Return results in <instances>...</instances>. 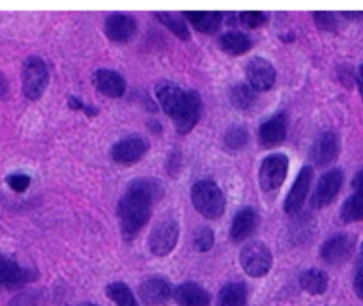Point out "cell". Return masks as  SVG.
Segmentation results:
<instances>
[{
	"label": "cell",
	"instance_id": "obj_1",
	"mask_svg": "<svg viewBox=\"0 0 363 306\" xmlns=\"http://www.w3.org/2000/svg\"><path fill=\"white\" fill-rule=\"evenodd\" d=\"M163 195V186L156 179H135L117 205L121 234L124 239H133L147 225L151 208Z\"/></svg>",
	"mask_w": 363,
	"mask_h": 306
},
{
	"label": "cell",
	"instance_id": "obj_2",
	"mask_svg": "<svg viewBox=\"0 0 363 306\" xmlns=\"http://www.w3.org/2000/svg\"><path fill=\"white\" fill-rule=\"evenodd\" d=\"M191 204L209 220H216L225 211V197L215 181L202 179L191 186Z\"/></svg>",
	"mask_w": 363,
	"mask_h": 306
},
{
	"label": "cell",
	"instance_id": "obj_3",
	"mask_svg": "<svg viewBox=\"0 0 363 306\" xmlns=\"http://www.w3.org/2000/svg\"><path fill=\"white\" fill-rule=\"evenodd\" d=\"M48 67L41 57H28L21 67V91L30 101L41 98L48 87Z\"/></svg>",
	"mask_w": 363,
	"mask_h": 306
},
{
	"label": "cell",
	"instance_id": "obj_4",
	"mask_svg": "<svg viewBox=\"0 0 363 306\" xmlns=\"http://www.w3.org/2000/svg\"><path fill=\"white\" fill-rule=\"evenodd\" d=\"M240 261L248 276H252V278H261V276L268 275L269 269H272L273 255L266 244L248 243L241 250Z\"/></svg>",
	"mask_w": 363,
	"mask_h": 306
},
{
	"label": "cell",
	"instance_id": "obj_5",
	"mask_svg": "<svg viewBox=\"0 0 363 306\" xmlns=\"http://www.w3.org/2000/svg\"><path fill=\"white\" fill-rule=\"evenodd\" d=\"M289 170V158L286 154H272L261 163L259 183L264 191H275L282 186Z\"/></svg>",
	"mask_w": 363,
	"mask_h": 306
},
{
	"label": "cell",
	"instance_id": "obj_6",
	"mask_svg": "<svg viewBox=\"0 0 363 306\" xmlns=\"http://www.w3.org/2000/svg\"><path fill=\"white\" fill-rule=\"evenodd\" d=\"M149 149V142L142 135H128L116 142L110 151V156L119 165H133L140 162Z\"/></svg>",
	"mask_w": 363,
	"mask_h": 306
},
{
	"label": "cell",
	"instance_id": "obj_7",
	"mask_svg": "<svg viewBox=\"0 0 363 306\" xmlns=\"http://www.w3.org/2000/svg\"><path fill=\"white\" fill-rule=\"evenodd\" d=\"M179 227L174 220H163L152 229L149 236V250L156 257H167L176 248Z\"/></svg>",
	"mask_w": 363,
	"mask_h": 306
},
{
	"label": "cell",
	"instance_id": "obj_8",
	"mask_svg": "<svg viewBox=\"0 0 363 306\" xmlns=\"http://www.w3.org/2000/svg\"><path fill=\"white\" fill-rule=\"evenodd\" d=\"M344 176L339 169L330 170V172L323 174V177L319 179L318 186H315L314 195H312V208L323 209L326 205L332 204L333 200L339 195L340 188H342Z\"/></svg>",
	"mask_w": 363,
	"mask_h": 306
},
{
	"label": "cell",
	"instance_id": "obj_9",
	"mask_svg": "<svg viewBox=\"0 0 363 306\" xmlns=\"http://www.w3.org/2000/svg\"><path fill=\"white\" fill-rule=\"evenodd\" d=\"M247 80L255 92L269 91L275 85L277 71L269 60L262 59V57H254L247 64Z\"/></svg>",
	"mask_w": 363,
	"mask_h": 306
},
{
	"label": "cell",
	"instance_id": "obj_10",
	"mask_svg": "<svg viewBox=\"0 0 363 306\" xmlns=\"http://www.w3.org/2000/svg\"><path fill=\"white\" fill-rule=\"evenodd\" d=\"M202 112V101L199 92L186 91V99H184L183 108L179 110L176 117H174V124L179 135H188L195 126H197L199 119H201Z\"/></svg>",
	"mask_w": 363,
	"mask_h": 306
},
{
	"label": "cell",
	"instance_id": "obj_11",
	"mask_svg": "<svg viewBox=\"0 0 363 306\" xmlns=\"http://www.w3.org/2000/svg\"><path fill=\"white\" fill-rule=\"evenodd\" d=\"M340 152V140L337 133L333 131H326V133L319 135L315 142L312 144L311 149V159L318 166H328L337 159Z\"/></svg>",
	"mask_w": 363,
	"mask_h": 306
},
{
	"label": "cell",
	"instance_id": "obj_12",
	"mask_svg": "<svg viewBox=\"0 0 363 306\" xmlns=\"http://www.w3.org/2000/svg\"><path fill=\"white\" fill-rule=\"evenodd\" d=\"M34 278V273L21 268L16 261L0 254V289H16V287L32 282Z\"/></svg>",
	"mask_w": 363,
	"mask_h": 306
},
{
	"label": "cell",
	"instance_id": "obj_13",
	"mask_svg": "<svg viewBox=\"0 0 363 306\" xmlns=\"http://www.w3.org/2000/svg\"><path fill=\"white\" fill-rule=\"evenodd\" d=\"M312 183V169L311 166H303L298 174L296 181H294L293 188L287 193L286 202H284V211L287 215H296L301 208H303L305 200H307L308 190H311Z\"/></svg>",
	"mask_w": 363,
	"mask_h": 306
},
{
	"label": "cell",
	"instance_id": "obj_14",
	"mask_svg": "<svg viewBox=\"0 0 363 306\" xmlns=\"http://www.w3.org/2000/svg\"><path fill=\"white\" fill-rule=\"evenodd\" d=\"M156 98H158V103L163 112L174 119L179 113V110L183 108L186 92L179 85L174 84V81H160L156 85Z\"/></svg>",
	"mask_w": 363,
	"mask_h": 306
},
{
	"label": "cell",
	"instance_id": "obj_15",
	"mask_svg": "<svg viewBox=\"0 0 363 306\" xmlns=\"http://www.w3.org/2000/svg\"><path fill=\"white\" fill-rule=\"evenodd\" d=\"M354 250V239L347 234H337L330 237L321 248V257L328 264H342L351 257Z\"/></svg>",
	"mask_w": 363,
	"mask_h": 306
},
{
	"label": "cell",
	"instance_id": "obj_16",
	"mask_svg": "<svg viewBox=\"0 0 363 306\" xmlns=\"http://www.w3.org/2000/svg\"><path fill=\"white\" fill-rule=\"evenodd\" d=\"M137 32V21L130 14L113 13L105 20V34L113 42H128Z\"/></svg>",
	"mask_w": 363,
	"mask_h": 306
},
{
	"label": "cell",
	"instance_id": "obj_17",
	"mask_svg": "<svg viewBox=\"0 0 363 306\" xmlns=\"http://www.w3.org/2000/svg\"><path fill=\"white\" fill-rule=\"evenodd\" d=\"M172 296V287L165 278H155L145 280L138 289V298L145 306H163Z\"/></svg>",
	"mask_w": 363,
	"mask_h": 306
},
{
	"label": "cell",
	"instance_id": "obj_18",
	"mask_svg": "<svg viewBox=\"0 0 363 306\" xmlns=\"http://www.w3.org/2000/svg\"><path fill=\"white\" fill-rule=\"evenodd\" d=\"M92 84L106 98H121L126 92V81L117 71L98 69L92 74Z\"/></svg>",
	"mask_w": 363,
	"mask_h": 306
},
{
	"label": "cell",
	"instance_id": "obj_19",
	"mask_svg": "<svg viewBox=\"0 0 363 306\" xmlns=\"http://www.w3.org/2000/svg\"><path fill=\"white\" fill-rule=\"evenodd\" d=\"M259 223V216L255 212V209L252 208H243L238 211V215L234 216L233 225H230V239L234 243H243L247 241L252 234L255 232Z\"/></svg>",
	"mask_w": 363,
	"mask_h": 306
},
{
	"label": "cell",
	"instance_id": "obj_20",
	"mask_svg": "<svg viewBox=\"0 0 363 306\" xmlns=\"http://www.w3.org/2000/svg\"><path fill=\"white\" fill-rule=\"evenodd\" d=\"M287 135V119L284 113L273 115L259 128V140L264 147H275L280 142L286 140Z\"/></svg>",
	"mask_w": 363,
	"mask_h": 306
},
{
	"label": "cell",
	"instance_id": "obj_21",
	"mask_svg": "<svg viewBox=\"0 0 363 306\" xmlns=\"http://www.w3.org/2000/svg\"><path fill=\"white\" fill-rule=\"evenodd\" d=\"M174 298H176L179 306H208L209 305V294L204 287L194 282H184L174 290Z\"/></svg>",
	"mask_w": 363,
	"mask_h": 306
},
{
	"label": "cell",
	"instance_id": "obj_22",
	"mask_svg": "<svg viewBox=\"0 0 363 306\" xmlns=\"http://www.w3.org/2000/svg\"><path fill=\"white\" fill-rule=\"evenodd\" d=\"M184 16L188 18L195 30L202 34H215L222 27V13L218 11H184Z\"/></svg>",
	"mask_w": 363,
	"mask_h": 306
},
{
	"label": "cell",
	"instance_id": "obj_23",
	"mask_svg": "<svg viewBox=\"0 0 363 306\" xmlns=\"http://www.w3.org/2000/svg\"><path fill=\"white\" fill-rule=\"evenodd\" d=\"M218 45L223 52L230 53V55H243L252 48V39L245 32L229 30L220 35Z\"/></svg>",
	"mask_w": 363,
	"mask_h": 306
},
{
	"label": "cell",
	"instance_id": "obj_24",
	"mask_svg": "<svg viewBox=\"0 0 363 306\" xmlns=\"http://www.w3.org/2000/svg\"><path fill=\"white\" fill-rule=\"evenodd\" d=\"M300 287L312 296H321L328 289V276L321 269H307L300 275Z\"/></svg>",
	"mask_w": 363,
	"mask_h": 306
},
{
	"label": "cell",
	"instance_id": "obj_25",
	"mask_svg": "<svg viewBox=\"0 0 363 306\" xmlns=\"http://www.w3.org/2000/svg\"><path fill=\"white\" fill-rule=\"evenodd\" d=\"M247 298L248 293L245 283H227L218 294V306H247Z\"/></svg>",
	"mask_w": 363,
	"mask_h": 306
},
{
	"label": "cell",
	"instance_id": "obj_26",
	"mask_svg": "<svg viewBox=\"0 0 363 306\" xmlns=\"http://www.w3.org/2000/svg\"><path fill=\"white\" fill-rule=\"evenodd\" d=\"M340 218L346 223L362 222L363 220V193L362 191H354L346 202H344L342 209H340Z\"/></svg>",
	"mask_w": 363,
	"mask_h": 306
},
{
	"label": "cell",
	"instance_id": "obj_27",
	"mask_svg": "<svg viewBox=\"0 0 363 306\" xmlns=\"http://www.w3.org/2000/svg\"><path fill=\"white\" fill-rule=\"evenodd\" d=\"M229 98H230V103H233L236 108L245 110V108H250V106L254 105L255 99H257V92H255L248 84H238L230 89Z\"/></svg>",
	"mask_w": 363,
	"mask_h": 306
},
{
	"label": "cell",
	"instance_id": "obj_28",
	"mask_svg": "<svg viewBox=\"0 0 363 306\" xmlns=\"http://www.w3.org/2000/svg\"><path fill=\"white\" fill-rule=\"evenodd\" d=\"M106 296H108L117 306H138L133 293H131V289L126 283H110V285L106 287Z\"/></svg>",
	"mask_w": 363,
	"mask_h": 306
},
{
	"label": "cell",
	"instance_id": "obj_29",
	"mask_svg": "<svg viewBox=\"0 0 363 306\" xmlns=\"http://www.w3.org/2000/svg\"><path fill=\"white\" fill-rule=\"evenodd\" d=\"M156 16H158V20L162 21L174 35H177V38L183 39V41H188V39H190V28L184 23L183 18L172 13H156Z\"/></svg>",
	"mask_w": 363,
	"mask_h": 306
},
{
	"label": "cell",
	"instance_id": "obj_30",
	"mask_svg": "<svg viewBox=\"0 0 363 306\" xmlns=\"http://www.w3.org/2000/svg\"><path fill=\"white\" fill-rule=\"evenodd\" d=\"M215 244V232L209 227H199L194 234V250L199 254H206Z\"/></svg>",
	"mask_w": 363,
	"mask_h": 306
},
{
	"label": "cell",
	"instance_id": "obj_31",
	"mask_svg": "<svg viewBox=\"0 0 363 306\" xmlns=\"http://www.w3.org/2000/svg\"><path fill=\"white\" fill-rule=\"evenodd\" d=\"M223 140L229 149H243L248 142V133L243 126H233L225 133Z\"/></svg>",
	"mask_w": 363,
	"mask_h": 306
},
{
	"label": "cell",
	"instance_id": "obj_32",
	"mask_svg": "<svg viewBox=\"0 0 363 306\" xmlns=\"http://www.w3.org/2000/svg\"><path fill=\"white\" fill-rule=\"evenodd\" d=\"M240 20L245 27L254 30V28L262 27V25L268 21V16H266L264 13H261V11H243V13L240 14Z\"/></svg>",
	"mask_w": 363,
	"mask_h": 306
},
{
	"label": "cell",
	"instance_id": "obj_33",
	"mask_svg": "<svg viewBox=\"0 0 363 306\" xmlns=\"http://www.w3.org/2000/svg\"><path fill=\"white\" fill-rule=\"evenodd\" d=\"M6 183L13 191L23 193V191L30 186V177H28L27 174H11V176L6 177Z\"/></svg>",
	"mask_w": 363,
	"mask_h": 306
},
{
	"label": "cell",
	"instance_id": "obj_34",
	"mask_svg": "<svg viewBox=\"0 0 363 306\" xmlns=\"http://www.w3.org/2000/svg\"><path fill=\"white\" fill-rule=\"evenodd\" d=\"M314 21L319 30L323 32H333L337 28V20L333 18L332 13H321V11H318V13H314Z\"/></svg>",
	"mask_w": 363,
	"mask_h": 306
},
{
	"label": "cell",
	"instance_id": "obj_35",
	"mask_svg": "<svg viewBox=\"0 0 363 306\" xmlns=\"http://www.w3.org/2000/svg\"><path fill=\"white\" fill-rule=\"evenodd\" d=\"M353 287H354V294H357L360 300H363V266L362 268H358L357 275H354Z\"/></svg>",
	"mask_w": 363,
	"mask_h": 306
},
{
	"label": "cell",
	"instance_id": "obj_36",
	"mask_svg": "<svg viewBox=\"0 0 363 306\" xmlns=\"http://www.w3.org/2000/svg\"><path fill=\"white\" fill-rule=\"evenodd\" d=\"M353 188H354V191H362V193H363V170H360V172L354 176Z\"/></svg>",
	"mask_w": 363,
	"mask_h": 306
},
{
	"label": "cell",
	"instance_id": "obj_37",
	"mask_svg": "<svg viewBox=\"0 0 363 306\" xmlns=\"http://www.w3.org/2000/svg\"><path fill=\"white\" fill-rule=\"evenodd\" d=\"M7 91H9V85H7V78L0 73V98H6Z\"/></svg>",
	"mask_w": 363,
	"mask_h": 306
},
{
	"label": "cell",
	"instance_id": "obj_38",
	"mask_svg": "<svg viewBox=\"0 0 363 306\" xmlns=\"http://www.w3.org/2000/svg\"><path fill=\"white\" fill-rule=\"evenodd\" d=\"M358 89H360V94L363 99V64L360 66V69H358Z\"/></svg>",
	"mask_w": 363,
	"mask_h": 306
},
{
	"label": "cell",
	"instance_id": "obj_39",
	"mask_svg": "<svg viewBox=\"0 0 363 306\" xmlns=\"http://www.w3.org/2000/svg\"><path fill=\"white\" fill-rule=\"evenodd\" d=\"M80 306H98V305H92V303H82Z\"/></svg>",
	"mask_w": 363,
	"mask_h": 306
},
{
	"label": "cell",
	"instance_id": "obj_40",
	"mask_svg": "<svg viewBox=\"0 0 363 306\" xmlns=\"http://www.w3.org/2000/svg\"><path fill=\"white\" fill-rule=\"evenodd\" d=\"M362 261H363V244H362Z\"/></svg>",
	"mask_w": 363,
	"mask_h": 306
}]
</instances>
